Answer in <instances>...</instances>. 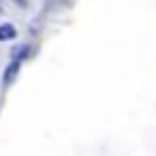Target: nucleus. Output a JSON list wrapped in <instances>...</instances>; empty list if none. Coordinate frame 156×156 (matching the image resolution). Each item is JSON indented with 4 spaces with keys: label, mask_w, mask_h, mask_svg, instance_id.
I'll use <instances>...</instances> for the list:
<instances>
[{
    "label": "nucleus",
    "mask_w": 156,
    "mask_h": 156,
    "mask_svg": "<svg viewBox=\"0 0 156 156\" xmlns=\"http://www.w3.org/2000/svg\"><path fill=\"white\" fill-rule=\"evenodd\" d=\"M15 34H17V29H15L10 22L0 24V41H10V39H15Z\"/></svg>",
    "instance_id": "obj_1"
}]
</instances>
